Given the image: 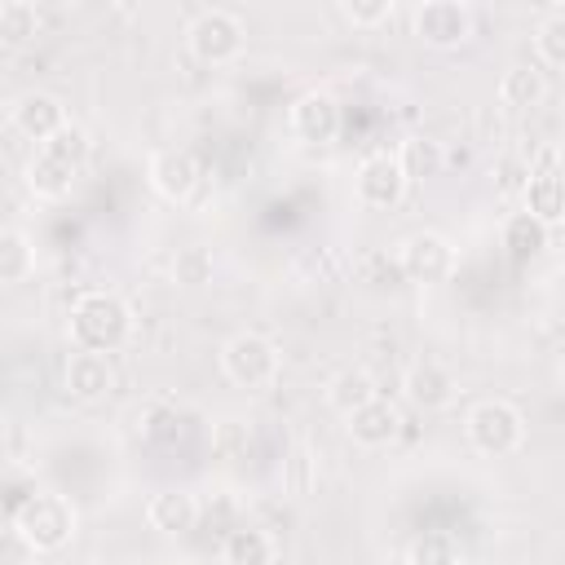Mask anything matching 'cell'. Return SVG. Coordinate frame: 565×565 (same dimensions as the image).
<instances>
[{"instance_id": "cell-14", "label": "cell", "mask_w": 565, "mask_h": 565, "mask_svg": "<svg viewBox=\"0 0 565 565\" xmlns=\"http://www.w3.org/2000/svg\"><path fill=\"white\" fill-rule=\"evenodd\" d=\"M115 384V371L106 362V353H88V349H75L66 358V393L79 397V402H97L106 397Z\"/></svg>"}, {"instance_id": "cell-22", "label": "cell", "mask_w": 565, "mask_h": 565, "mask_svg": "<svg viewBox=\"0 0 565 565\" xmlns=\"http://www.w3.org/2000/svg\"><path fill=\"white\" fill-rule=\"evenodd\" d=\"M543 93H547V79H543L539 66H508L503 79H499V102L512 106V110H530V106H539Z\"/></svg>"}, {"instance_id": "cell-16", "label": "cell", "mask_w": 565, "mask_h": 565, "mask_svg": "<svg viewBox=\"0 0 565 565\" xmlns=\"http://www.w3.org/2000/svg\"><path fill=\"white\" fill-rule=\"evenodd\" d=\"M393 159H397L406 185H411V181H433V177H441V168H446V146H441L437 137H428V132H411V137L397 146Z\"/></svg>"}, {"instance_id": "cell-21", "label": "cell", "mask_w": 565, "mask_h": 565, "mask_svg": "<svg viewBox=\"0 0 565 565\" xmlns=\"http://www.w3.org/2000/svg\"><path fill=\"white\" fill-rule=\"evenodd\" d=\"M274 561H278V543L269 539V530L238 525L225 534V565H274Z\"/></svg>"}, {"instance_id": "cell-8", "label": "cell", "mask_w": 565, "mask_h": 565, "mask_svg": "<svg viewBox=\"0 0 565 565\" xmlns=\"http://www.w3.org/2000/svg\"><path fill=\"white\" fill-rule=\"evenodd\" d=\"M146 177H150V190H154L159 199L185 203V199L199 190L203 168H199V159H194L185 146H168V150H154V154H150Z\"/></svg>"}, {"instance_id": "cell-31", "label": "cell", "mask_w": 565, "mask_h": 565, "mask_svg": "<svg viewBox=\"0 0 565 565\" xmlns=\"http://www.w3.org/2000/svg\"><path fill=\"white\" fill-rule=\"evenodd\" d=\"M499 177H503L499 185H503L508 194H512V190H525V177H530V163H521V159H503V163H499Z\"/></svg>"}, {"instance_id": "cell-1", "label": "cell", "mask_w": 565, "mask_h": 565, "mask_svg": "<svg viewBox=\"0 0 565 565\" xmlns=\"http://www.w3.org/2000/svg\"><path fill=\"white\" fill-rule=\"evenodd\" d=\"M71 340L88 353H115L132 340V309L115 291H84L71 309Z\"/></svg>"}, {"instance_id": "cell-11", "label": "cell", "mask_w": 565, "mask_h": 565, "mask_svg": "<svg viewBox=\"0 0 565 565\" xmlns=\"http://www.w3.org/2000/svg\"><path fill=\"white\" fill-rule=\"evenodd\" d=\"M9 119H13V128L22 132V137H31V141H53L71 119H66V106H62V97H53V93H44V88H31V93H22L13 106H9Z\"/></svg>"}, {"instance_id": "cell-17", "label": "cell", "mask_w": 565, "mask_h": 565, "mask_svg": "<svg viewBox=\"0 0 565 565\" xmlns=\"http://www.w3.org/2000/svg\"><path fill=\"white\" fill-rule=\"evenodd\" d=\"M521 199H525L521 212H530L539 225H547V230L561 225V216H565V181H561V172H530Z\"/></svg>"}, {"instance_id": "cell-18", "label": "cell", "mask_w": 565, "mask_h": 565, "mask_svg": "<svg viewBox=\"0 0 565 565\" xmlns=\"http://www.w3.org/2000/svg\"><path fill=\"white\" fill-rule=\"evenodd\" d=\"M75 177H79V168L62 163L49 150H35V159L26 163V185H31L35 199H66L71 185H75Z\"/></svg>"}, {"instance_id": "cell-15", "label": "cell", "mask_w": 565, "mask_h": 565, "mask_svg": "<svg viewBox=\"0 0 565 565\" xmlns=\"http://www.w3.org/2000/svg\"><path fill=\"white\" fill-rule=\"evenodd\" d=\"M146 521L159 534H190L199 521V503L190 490H154L146 503Z\"/></svg>"}, {"instance_id": "cell-25", "label": "cell", "mask_w": 565, "mask_h": 565, "mask_svg": "<svg viewBox=\"0 0 565 565\" xmlns=\"http://www.w3.org/2000/svg\"><path fill=\"white\" fill-rule=\"evenodd\" d=\"M40 31V9L31 0H4L0 4V44L4 49H22L31 44Z\"/></svg>"}, {"instance_id": "cell-10", "label": "cell", "mask_w": 565, "mask_h": 565, "mask_svg": "<svg viewBox=\"0 0 565 565\" xmlns=\"http://www.w3.org/2000/svg\"><path fill=\"white\" fill-rule=\"evenodd\" d=\"M287 124H291V132H296L300 141L327 146V141H335V132H340V102H335L331 93H322V88H309V93H300V97L291 102Z\"/></svg>"}, {"instance_id": "cell-4", "label": "cell", "mask_w": 565, "mask_h": 565, "mask_svg": "<svg viewBox=\"0 0 565 565\" xmlns=\"http://www.w3.org/2000/svg\"><path fill=\"white\" fill-rule=\"evenodd\" d=\"M221 371L238 388H265L278 375V344L260 331H234L221 344Z\"/></svg>"}, {"instance_id": "cell-19", "label": "cell", "mask_w": 565, "mask_h": 565, "mask_svg": "<svg viewBox=\"0 0 565 565\" xmlns=\"http://www.w3.org/2000/svg\"><path fill=\"white\" fill-rule=\"evenodd\" d=\"M547 225H539L530 212H512L503 225H499V247L512 256V260H534L543 247H547Z\"/></svg>"}, {"instance_id": "cell-27", "label": "cell", "mask_w": 565, "mask_h": 565, "mask_svg": "<svg viewBox=\"0 0 565 565\" xmlns=\"http://www.w3.org/2000/svg\"><path fill=\"white\" fill-rule=\"evenodd\" d=\"M212 252L207 247H199V243H190V247H181L177 252V260H172V282H181V287H203V282H212Z\"/></svg>"}, {"instance_id": "cell-12", "label": "cell", "mask_w": 565, "mask_h": 565, "mask_svg": "<svg viewBox=\"0 0 565 565\" xmlns=\"http://www.w3.org/2000/svg\"><path fill=\"white\" fill-rule=\"evenodd\" d=\"M402 393H406V402L419 406V411H441V406L455 402L459 380H455V371L441 366L437 358H419V362L406 366V375H402Z\"/></svg>"}, {"instance_id": "cell-20", "label": "cell", "mask_w": 565, "mask_h": 565, "mask_svg": "<svg viewBox=\"0 0 565 565\" xmlns=\"http://www.w3.org/2000/svg\"><path fill=\"white\" fill-rule=\"evenodd\" d=\"M371 397H380V388H375V380H371L362 366H344V371H335V375L327 380V406L340 411V415L366 406Z\"/></svg>"}, {"instance_id": "cell-2", "label": "cell", "mask_w": 565, "mask_h": 565, "mask_svg": "<svg viewBox=\"0 0 565 565\" xmlns=\"http://www.w3.org/2000/svg\"><path fill=\"white\" fill-rule=\"evenodd\" d=\"M75 525H79L75 503H71L66 494H57V490H35V494H26V499L18 503V512H13L18 539H22L31 552H40V556L62 552V547L75 539Z\"/></svg>"}, {"instance_id": "cell-23", "label": "cell", "mask_w": 565, "mask_h": 565, "mask_svg": "<svg viewBox=\"0 0 565 565\" xmlns=\"http://www.w3.org/2000/svg\"><path fill=\"white\" fill-rule=\"evenodd\" d=\"M35 274V247L22 230H0V287H18Z\"/></svg>"}, {"instance_id": "cell-9", "label": "cell", "mask_w": 565, "mask_h": 565, "mask_svg": "<svg viewBox=\"0 0 565 565\" xmlns=\"http://www.w3.org/2000/svg\"><path fill=\"white\" fill-rule=\"evenodd\" d=\"M353 194H358V203L371 207V212L397 207V203L406 199V177H402L397 159H393V154H371V159L358 168V177H353Z\"/></svg>"}, {"instance_id": "cell-28", "label": "cell", "mask_w": 565, "mask_h": 565, "mask_svg": "<svg viewBox=\"0 0 565 565\" xmlns=\"http://www.w3.org/2000/svg\"><path fill=\"white\" fill-rule=\"evenodd\" d=\"M40 150H49V154H57L62 163H71V168H84V159H88V137H84V128L79 124H66L53 141H44Z\"/></svg>"}, {"instance_id": "cell-24", "label": "cell", "mask_w": 565, "mask_h": 565, "mask_svg": "<svg viewBox=\"0 0 565 565\" xmlns=\"http://www.w3.org/2000/svg\"><path fill=\"white\" fill-rule=\"evenodd\" d=\"M530 44H534V57H539L543 71L565 66V4H552V9L539 18Z\"/></svg>"}, {"instance_id": "cell-32", "label": "cell", "mask_w": 565, "mask_h": 565, "mask_svg": "<svg viewBox=\"0 0 565 565\" xmlns=\"http://www.w3.org/2000/svg\"><path fill=\"white\" fill-rule=\"evenodd\" d=\"M291 472H309V450H296V455H291ZM305 490H309V481L296 477V494H305Z\"/></svg>"}, {"instance_id": "cell-6", "label": "cell", "mask_w": 565, "mask_h": 565, "mask_svg": "<svg viewBox=\"0 0 565 565\" xmlns=\"http://www.w3.org/2000/svg\"><path fill=\"white\" fill-rule=\"evenodd\" d=\"M397 269L411 278V282H446L455 274V247L446 234L437 230H419V234H406L402 247H397Z\"/></svg>"}, {"instance_id": "cell-7", "label": "cell", "mask_w": 565, "mask_h": 565, "mask_svg": "<svg viewBox=\"0 0 565 565\" xmlns=\"http://www.w3.org/2000/svg\"><path fill=\"white\" fill-rule=\"evenodd\" d=\"M415 35L428 49H459L472 35V9L459 0H424L415 9Z\"/></svg>"}, {"instance_id": "cell-13", "label": "cell", "mask_w": 565, "mask_h": 565, "mask_svg": "<svg viewBox=\"0 0 565 565\" xmlns=\"http://www.w3.org/2000/svg\"><path fill=\"white\" fill-rule=\"evenodd\" d=\"M344 419H349V424H344V428H349V437H353L358 446H366V450L388 446V441L397 437V428H402L397 406H393V402H384V397H371L366 406L349 411Z\"/></svg>"}, {"instance_id": "cell-5", "label": "cell", "mask_w": 565, "mask_h": 565, "mask_svg": "<svg viewBox=\"0 0 565 565\" xmlns=\"http://www.w3.org/2000/svg\"><path fill=\"white\" fill-rule=\"evenodd\" d=\"M185 49L203 66H225L243 53V22L230 9H199L185 26Z\"/></svg>"}, {"instance_id": "cell-26", "label": "cell", "mask_w": 565, "mask_h": 565, "mask_svg": "<svg viewBox=\"0 0 565 565\" xmlns=\"http://www.w3.org/2000/svg\"><path fill=\"white\" fill-rule=\"evenodd\" d=\"M463 556H459V543L450 539V534H419V539H411V547H406V565H459Z\"/></svg>"}, {"instance_id": "cell-30", "label": "cell", "mask_w": 565, "mask_h": 565, "mask_svg": "<svg viewBox=\"0 0 565 565\" xmlns=\"http://www.w3.org/2000/svg\"><path fill=\"white\" fill-rule=\"evenodd\" d=\"M340 13L353 26H380L393 18V0H340Z\"/></svg>"}, {"instance_id": "cell-29", "label": "cell", "mask_w": 565, "mask_h": 565, "mask_svg": "<svg viewBox=\"0 0 565 565\" xmlns=\"http://www.w3.org/2000/svg\"><path fill=\"white\" fill-rule=\"evenodd\" d=\"M247 424L243 419H221L216 428H212V450L221 455V459H243L247 455Z\"/></svg>"}, {"instance_id": "cell-3", "label": "cell", "mask_w": 565, "mask_h": 565, "mask_svg": "<svg viewBox=\"0 0 565 565\" xmlns=\"http://www.w3.org/2000/svg\"><path fill=\"white\" fill-rule=\"evenodd\" d=\"M463 437L477 455L503 459L525 441V415L503 397H481L463 419Z\"/></svg>"}]
</instances>
